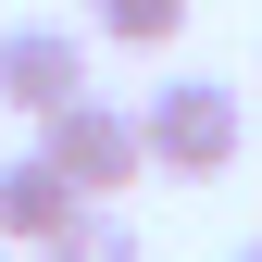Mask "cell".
Returning <instances> with one entry per match:
<instances>
[{
	"instance_id": "obj_1",
	"label": "cell",
	"mask_w": 262,
	"mask_h": 262,
	"mask_svg": "<svg viewBox=\"0 0 262 262\" xmlns=\"http://www.w3.org/2000/svg\"><path fill=\"white\" fill-rule=\"evenodd\" d=\"M138 125H150V162L162 175H225V162L250 150V113H237V88H212V75H162L150 100H138Z\"/></svg>"
},
{
	"instance_id": "obj_2",
	"label": "cell",
	"mask_w": 262,
	"mask_h": 262,
	"mask_svg": "<svg viewBox=\"0 0 262 262\" xmlns=\"http://www.w3.org/2000/svg\"><path fill=\"white\" fill-rule=\"evenodd\" d=\"M88 100V25H0V113L50 125Z\"/></svg>"
},
{
	"instance_id": "obj_3",
	"label": "cell",
	"mask_w": 262,
	"mask_h": 262,
	"mask_svg": "<svg viewBox=\"0 0 262 262\" xmlns=\"http://www.w3.org/2000/svg\"><path fill=\"white\" fill-rule=\"evenodd\" d=\"M38 150H50L62 175L88 187V200H100V187H138V175H150V125H138V113H113L100 88H88L75 113H50V125H38Z\"/></svg>"
},
{
	"instance_id": "obj_4",
	"label": "cell",
	"mask_w": 262,
	"mask_h": 262,
	"mask_svg": "<svg viewBox=\"0 0 262 262\" xmlns=\"http://www.w3.org/2000/svg\"><path fill=\"white\" fill-rule=\"evenodd\" d=\"M88 212V187L62 175L50 150H25V162H0V250H50L62 225Z\"/></svg>"
},
{
	"instance_id": "obj_5",
	"label": "cell",
	"mask_w": 262,
	"mask_h": 262,
	"mask_svg": "<svg viewBox=\"0 0 262 262\" xmlns=\"http://www.w3.org/2000/svg\"><path fill=\"white\" fill-rule=\"evenodd\" d=\"M88 38H113V50H175V38H187V0H88Z\"/></svg>"
},
{
	"instance_id": "obj_6",
	"label": "cell",
	"mask_w": 262,
	"mask_h": 262,
	"mask_svg": "<svg viewBox=\"0 0 262 262\" xmlns=\"http://www.w3.org/2000/svg\"><path fill=\"white\" fill-rule=\"evenodd\" d=\"M38 262H150V250H138V225H125V212H100V200H88V212L62 225Z\"/></svg>"
},
{
	"instance_id": "obj_7",
	"label": "cell",
	"mask_w": 262,
	"mask_h": 262,
	"mask_svg": "<svg viewBox=\"0 0 262 262\" xmlns=\"http://www.w3.org/2000/svg\"><path fill=\"white\" fill-rule=\"evenodd\" d=\"M237 262H262V237H250V250H237Z\"/></svg>"
},
{
	"instance_id": "obj_8",
	"label": "cell",
	"mask_w": 262,
	"mask_h": 262,
	"mask_svg": "<svg viewBox=\"0 0 262 262\" xmlns=\"http://www.w3.org/2000/svg\"><path fill=\"white\" fill-rule=\"evenodd\" d=\"M0 262H13V250H0Z\"/></svg>"
}]
</instances>
